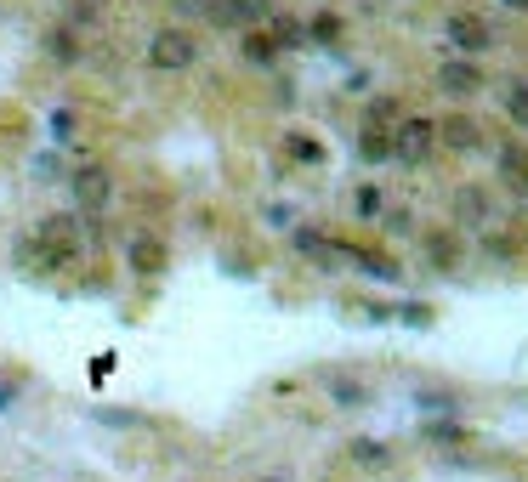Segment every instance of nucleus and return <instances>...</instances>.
Listing matches in <instances>:
<instances>
[{"label": "nucleus", "mask_w": 528, "mask_h": 482, "mask_svg": "<svg viewBox=\"0 0 528 482\" xmlns=\"http://www.w3.org/2000/svg\"><path fill=\"white\" fill-rule=\"evenodd\" d=\"M0 409H12V392H6V386H0Z\"/></svg>", "instance_id": "c9c22d12"}, {"label": "nucleus", "mask_w": 528, "mask_h": 482, "mask_svg": "<svg viewBox=\"0 0 528 482\" xmlns=\"http://www.w3.org/2000/svg\"><path fill=\"white\" fill-rule=\"evenodd\" d=\"M494 171L506 176V188L511 182H523L528 176V148L523 142H500V148H494Z\"/></svg>", "instance_id": "a211bd4d"}, {"label": "nucleus", "mask_w": 528, "mask_h": 482, "mask_svg": "<svg viewBox=\"0 0 528 482\" xmlns=\"http://www.w3.org/2000/svg\"><path fill=\"white\" fill-rule=\"evenodd\" d=\"M370 125H381V131L398 125V103H392V97H375V103H370Z\"/></svg>", "instance_id": "cd10ccee"}, {"label": "nucleus", "mask_w": 528, "mask_h": 482, "mask_svg": "<svg viewBox=\"0 0 528 482\" xmlns=\"http://www.w3.org/2000/svg\"><path fill=\"white\" fill-rule=\"evenodd\" d=\"M199 57H205V46L194 40V29H176V23L171 29H154L148 46H142V63L154 74H188Z\"/></svg>", "instance_id": "f257e3e1"}, {"label": "nucleus", "mask_w": 528, "mask_h": 482, "mask_svg": "<svg viewBox=\"0 0 528 482\" xmlns=\"http://www.w3.org/2000/svg\"><path fill=\"white\" fill-rule=\"evenodd\" d=\"M387 233H392V239H404V233H415V222H409V210H392V216H387Z\"/></svg>", "instance_id": "7c9ffc66"}, {"label": "nucleus", "mask_w": 528, "mask_h": 482, "mask_svg": "<svg viewBox=\"0 0 528 482\" xmlns=\"http://www.w3.org/2000/svg\"><path fill=\"white\" fill-rule=\"evenodd\" d=\"M443 40L455 46V57H466V63H477L483 52H494V29L477 12H449L443 18Z\"/></svg>", "instance_id": "7ed1b4c3"}, {"label": "nucleus", "mask_w": 528, "mask_h": 482, "mask_svg": "<svg viewBox=\"0 0 528 482\" xmlns=\"http://www.w3.org/2000/svg\"><path fill=\"white\" fill-rule=\"evenodd\" d=\"M483 250L494 261H517V239H506V233H483Z\"/></svg>", "instance_id": "a878e982"}, {"label": "nucleus", "mask_w": 528, "mask_h": 482, "mask_svg": "<svg viewBox=\"0 0 528 482\" xmlns=\"http://www.w3.org/2000/svg\"><path fill=\"white\" fill-rule=\"evenodd\" d=\"M358 159H364V165H387V159H392V131L364 125V137H358Z\"/></svg>", "instance_id": "aec40b11"}, {"label": "nucleus", "mask_w": 528, "mask_h": 482, "mask_svg": "<svg viewBox=\"0 0 528 482\" xmlns=\"http://www.w3.org/2000/svg\"><path fill=\"white\" fill-rule=\"evenodd\" d=\"M347 454H352L358 465H375V471H381V465L392 460V448H387V443H370V437H358V443H352Z\"/></svg>", "instance_id": "b1692460"}, {"label": "nucleus", "mask_w": 528, "mask_h": 482, "mask_svg": "<svg viewBox=\"0 0 528 482\" xmlns=\"http://www.w3.org/2000/svg\"><path fill=\"white\" fill-rule=\"evenodd\" d=\"M415 403H421V409H432V414H455L460 409L455 392H415Z\"/></svg>", "instance_id": "bb28decb"}, {"label": "nucleus", "mask_w": 528, "mask_h": 482, "mask_svg": "<svg viewBox=\"0 0 528 482\" xmlns=\"http://www.w3.org/2000/svg\"><path fill=\"white\" fill-rule=\"evenodd\" d=\"M284 159H296V165H324V142H313L307 131H290V137H284Z\"/></svg>", "instance_id": "412c9836"}, {"label": "nucleus", "mask_w": 528, "mask_h": 482, "mask_svg": "<svg viewBox=\"0 0 528 482\" xmlns=\"http://www.w3.org/2000/svg\"><path fill=\"white\" fill-rule=\"evenodd\" d=\"M352 216H358V222H364V227L387 216V193H381V182H364V188L352 193Z\"/></svg>", "instance_id": "6ab92c4d"}, {"label": "nucleus", "mask_w": 528, "mask_h": 482, "mask_svg": "<svg viewBox=\"0 0 528 482\" xmlns=\"http://www.w3.org/2000/svg\"><path fill=\"white\" fill-rule=\"evenodd\" d=\"M324 392H330L335 409H364L370 403V386L358 375H324Z\"/></svg>", "instance_id": "ddd939ff"}, {"label": "nucleus", "mask_w": 528, "mask_h": 482, "mask_svg": "<svg viewBox=\"0 0 528 482\" xmlns=\"http://www.w3.org/2000/svg\"><path fill=\"white\" fill-rule=\"evenodd\" d=\"M273 12H279L273 0H216V18L211 23H228V29H239V35H245V29H262Z\"/></svg>", "instance_id": "0eeeda50"}, {"label": "nucleus", "mask_w": 528, "mask_h": 482, "mask_svg": "<svg viewBox=\"0 0 528 482\" xmlns=\"http://www.w3.org/2000/svg\"><path fill=\"white\" fill-rule=\"evenodd\" d=\"M347 267H358V273H370V278H381V284H398V261L392 256H375V250H364V244H352V256H347Z\"/></svg>", "instance_id": "dca6fc26"}, {"label": "nucleus", "mask_w": 528, "mask_h": 482, "mask_svg": "<svg viewBox=\"0 0 528 482\" xmlns=\"http://www.w3.org/2000/svg\"><path fill=\"white\" fill-rule=\"evenodd\" d=\"M267 40L279 46V57L284 52H313V46H307V23L290 18V12H273V18H267Z\"/></svg>", "instance_id": "9b49d317"}, {"label": "nucleus", "mask_w": 528, "mask_h": 482, "mask_svg": "<svg viewBox=\"0 0 528 482\" xmlns=\"http://www.w3.org/2000/svg\"><path fill=\"white\" fill-rule=\"evenodd\" d=\"M74 205H80V216H103L108 199H114V176L103 171V165H86V171H74Z\"/></svg>", "instance_id": "39448f33"}, {"label": "nucleus", "mask_w": 528, "mask_h": 482, "mask_svg": "<svg viewBox=\"0 0 528 482\" xmlns=\"http://www.w3.org/2000/svg\"><path fill=\"white\" fill-rule=\"evenodd\" d=\"M426 437H432V443H466V426H455V420H438V426H426Z\"/></svg>", "instance_id": "c85d7f7f"}, {"label": "nucleus", "mask_w": 528, "mask_h": 482, "mask_svg": "<svg viewBox=\"0 0 528 482\" xmlns=\"http://www.w3.org/2000/svg\"><path fill=\"white\" fill-rule=\"evenodd\" d=\"M421 256H426V267H438V273H455L460 239L449 233V227H438V233H421Z\"/></svg>", "instance_id": "f8f14e48"}, {"label": "nucleus", "mask_w": 528, "mask_h": 482, "mask_svg": "<svg viewBox=\"0 0 528 482\" xmlns=\"http://www.w3.org/2000/svg\"><path fill=\"white\" fill-rule=\"evenodd\" d=\"M432 154H438V120H426V114H409V120L392 125V159H398V165L421 171Z\"/></svg>", "instance_id": "f03ea898"}, {"label": "nucleus", "mask_w": 528, "mask_h": 482, "mask_svg": "<svg viewBox=\"0 0 528 482\" xmlns=\"http://www.w3.org/2000/svg\"><path fill=\"white\" fill-rule=\"evenodd\" d=\"M69 131H74V114H69V108H63V114H52V137L69 142Z\"/></svg>", "instance_id": "2f4dec72"}, {"label": "nucleus", "mask_w": 528, "mask_h": 482, "mask_svg": "<svg viewBox=\"0 0 528 482\" xmlns=\"http://www.w3.org/2000/svg\"><path fill=\"white\" fill-rule=\"evenodd\" d=\"M125 256H131V273L154 278V273H165L171 250H165V239H159V233H137V239L125 244Z\"/></svg>", "instance_id": "1a4fd4ad"}, {"label": "nucleus", "mask_w": 528, "mask_h": 482, "mask_svg": "<svg viewBox=\"0 0 528 482\" xmlns=\"http://www.w3.org/2000/svg\"><path fill=\"white\" fill-rule=\"evenodd\" d=\"M438 148H449V154H483L489 142H483V125L472 114H449V120H438Z\"/></svg>", "instance_id": "423d86ee"}, {"label": "nucleus", "mask_w": 528, "mask_h": 482, "mask_svg": "<svg viewBox=\"0 0 528 482\" xmlns=\"http://www.w3.org/2000/svg\"><path fill=\"white\" fill-rule=\"evenodd\" d=\"M239 57H245L250 69H273V63H279V46L267 40V29H245V35H239Z\"/></svg>", "instance_id": "2eb2a0df"}, {"label": "nucleus", "mask_w": 528, "mask_h": 482, "mask_svg": "<svg viewBox=\"0 0 528 482\" xmlns=\"http://www.w3.org/2000/svg\"><path fill=\"white\" fill-rule=\"evenodd\" d=\"M262 216H267V227H279V233H290V227H296V210H290V205H267Z\"/></svg>", "instance_id": "c756f323"}, {"label": "nucleus", "mask_w": 528, "mask_h": 482, "mask_svg": "<svg viewBox=\"0 0 528 482\" xmlns=\"http://www.w3.org/2000/svg\"><path fill=\"white\" fill-rule=\"evenodd\" d=\"M500 12H511V18H528V0H494Z\"/></svg>", "instance_id": "72a5a7b5"}, {"label": "nucleus", "mask_w": 528, "mask_h": 482, "mask_svg": "<svg viewBox=\"0 0 528 482\" xmlns=\"http://www.w3.org/2000/svg\"><path fill=\"white\" fill-rule=\"evenodd\" d=\"M330 40H341V18H335V12H318V18L307 23V46H330Z\"/></svg>", "instance_id": "5701e85b"}, {"label": "nucleus", "mask_w": 528, "mask_h": 482, "mask_svg": "<svg viewBox=\"0 0 528 482\" xmlns=\"http://www.w3.org/2000/svg\"><path fill=\"white\" fill-rule=\"evenodd\" d=\"M40 46H46V57H52L57 69H74V63H80V35H69V29H63V23H57V29H46V40H40Z\"/></svg>", "instance_id": "4468645a"}, {"label": "nucleus", "mask_w": 528, "mask_h": 482, "mask_svg": "<svg viewBox=\"0 0 528 482\" xmlns=\"http://www.w3.org/2000/svg\"><path fill=\"white\" fill-rule=\"evenodd\" d=\"M455 216L466 222V233H489L494 227V199L483 188H460L455 193Z\"/></svg>", "instance_id": "9d476101"}, {"label": "nucleus", "mask_w": 528, "mask_h": 482, "mask_svg": "<svg viewBox=\"0 0 528 482\" xmlns=\"http://www.w3.org/2000/svg\"><path fill=\"white\" fill-rule=\"evenodd\" d=\"M511 199H517V205L528 210V176H523V182H511Z\"/></svg>", "instance_id": "f704fd0d"}, {"label": "nucleus", "mask_w": 528, "mask_h": 482, "mask_svg": "<svg viewBox=\"0 0 528 482\" xmlns=\"http://www.w3.org/2000/svg\"><path fill=\"white\" fill-rule=\"evenodd\" d=\"M176 18H194V23H211L216 18V0H171Z\"/></svg>", "instance_id": "393cba45"}, {"label": "nucleus", "mask_w": 528, "mask_h": 482, "mask_svg": "<svg viewBox=\"0 0 528 482\" xmlns=\"http://www.w3.org/2000/svg\"><path fill=\"white\" fill-rule=\"evenodd\" d=\"M103 6L108 0H69V12H63V29H91V23H103Z\"/></svg>", "instance_id": "4be33fe9"}, {"label": "nucleus", "mask_w": 528, "mask_h": 482, "mask_svg": "<svg viewBox=\"0 0 528 482\" xmlns=\"http://www.w3.org/2000/svg\"><path fill=\"white\" fill-rule=\"evenodd\" d=\"M438 91H443V97L472 103L477 91H483V69H477V63H466V57H449V63L438 69Z\"/></svg>", "instance_id": "6e6552de"}, {"label": "nucleus", "mask_w": 528, "mask_h": 482, "mask_svg": "<svg viewBox=\"0 0 528 482\" xmlns=\"http://www.w3.org/2000/svg\"><path fill=\"white\" fill-rule=\"evenodd\" d=\"M500 114H506L517 131H528V80H506V86H500Z\"/></svg>", "instance_id": "f3484780"}, {"label": "nucleus", "mask_w": 528, "mask_h": 482, "mask_svg": "<svg viewBox=\"0 0 528 482\" xmlns=\"http://www.w3.org/2000/svg\"><path fill=\"white\" fill-rule=\"evenodd\" d=\"M12 261H18L23 273H69L80 256H74V250H57V244H46L35 227H29V233L12 244Z\"/></svg>", "instance_id": "20e7f679"}, {"label": "nucleus", "mask_w": 528, "mask_h": 482, "mask_svg": "<svg viewBox=\"0 0 528 482\" xmlns=\"http://www.w3.org/2000/svg\"><path fill=\"white\" fill-rule=\"evenodd\" d=\"M398 318H404V324H426V318H432V312H426V307H415V301H409V307L398 312Z\"/></svg>", "instance_id": "473e14b6"}]
</instances>
